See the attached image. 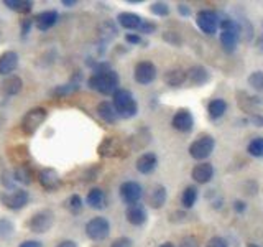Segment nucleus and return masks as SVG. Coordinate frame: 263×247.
Segmentation results:
<instances>
[{
    "label": "nucleus",
    "mask_w": 263,
    "mask_h": 247,
    "mask_svg": "<svg viewBox=\"0 0 263 247\" xmlns=\"http://www.w3.org/2000/svg\"><path fill=\"white\" fill-rule=\"evenodd\" d=\"M119 74L115 73L114 69H109V71H102V73H94L92 76L89 78L87 84L90 89L97 91V93H101L104 96H114L115 91H119Z\"/></svg>",
    "instance_id": "obj_1"
},
{
    "label": "nucleus",
    "mask_w": 263,
    "mask_h": 247,
    "mask_svg": "<svg viewBox=\"0 0 263 247\" xmlns=\"http://www.w3.org/2000/svg\"><path fill=\"white\" fill-rule=\"evenodd\" d=\"M114 97V107L115 111H117L119 117L122 119H132L135 117L137 112H138V104L135 101L134 94L130 93L128 89H119L115 91V94L112 96Z\"/></svg>",
    "instance_id": "obj_2"
},
{
    "label": "nucleus",
    "mask_w": 263,
    "mask_h": 247,
    "mask_svg": "<svg viewBox=\"0 0 263 247\" xmlns=\"http://www.w3.org/2000/svg\"><path fill=\"white\" fill-rule=\"evenodd\" d=\"M214 147H216V140H214L212 135H199L189 145L187 150L194 160L202 162L205 158H209L211 153L214 152Z\"/></svg>",
    "instance_id": "obj_3"
},
{
    "label": "nucleus",
    "mask_w": 263,
    "mask_h": 247,
    "mask_svg": "<svg viewBox=\"0 0 263 247\" xmlns=\"http://www.w3.org/2000/svg\"><path fill=\"white\" fill-rule=\"evenodd\" d=\"M46 117H48V111L43 109V107H35V109H30L22 119V130L27 135L35 134V132L41 127V123L46 120Z\"/></svg>",
    "instance_id": "obj_4"
},
{
    "label": "nucleus",
    "mask_w": 263,
    "mask_h": 247,
    "mask_svg": "<svg viewBox=\"0 0 263 247\" xmlns=\"http://www.w3.org/2000/svg\"><path fill=\"white\" fill-rule=\"evenodd\" d=\"M110 234V222L102 216L92 218L86 224V236L90 241H104Z\"/></svg>",
    "instance_id": "obj_5"
},
{
    "label": "nucleus",
    "mask_w": 263,
    "mask_h": 247,
    "mask_svg": "<svg viewBox=\"0 0 263 247\" xmlns=\"http://www.w3.org/2000/svg\"><path fill=\"white\" fill-rule=\"evenodd\" d=\"M53 222H54L53 213L49 209H43V211H38V213L33 214V216L30 218V221L27 222V226L31 233L45 234L53 227Z\"/></svg>",
    "instance_id": "obj_6"
},
{
    "label": "nucleus",
    "mask_w": 263,
    "mask_h": 247,
    "mask_svg": "<svg viewBox=\"0 0 263 247\" xmlns=\"http://www.w3.org/2000/svg\"><path fill=\"white\" fill-rule=\"evenodd\" d=\"M0 201L5 206V208L12 209V211H18L23 209L25 206L30 201V195L25 189H15V191H4L0 195Z\"/></svg>",
    "instance_id": "obj_7"
},
{
    "label": "nucleus",
    "mask_w": 263,
    "mask_h": 247,
    "mask_svg": "<svg viewBox=\"0 0 263 247\" xmlns=\"http://www.w3.org/2000/svg\"><path fill=\"white\" fill-rule=\"evenodd\" d=\"M196 25L205 35H214L219 30V13L214 10H199L196 13Z\"/></svg>",
    "instance_id": "obj_8"
},
{
    "label": "nucleus",
    "mask_w": 263,
    "mask_h": 247,
    "mask_svg": "<svg viewBox=\"0 0 263 247\" xmlns=\"http://www.w3.org/2000/svg\"><path fill=\"white\" fill-rule=\"evenodd\" d=\"M134 78L138 84L148 86L156 79V66L152 61H140L134 69Z\"/></svg>",
    "instance_id": "obj_9"
},
{
    "label": "nucleus",
    "mask_w": 263,
    "mask_h": 247,
    "mask_svg": "<svg viewBox=\"0 0 263 247\" xmlns=\"http://www.w3.org/2000/svg\"><path fill=\"white\" fill-rule=\"evenodd\" d=\"M142 196H143V188L137 181H125V183L120 185V198L125 204L128 206L137 204L142 200Z\"/></svg>",
    "instance_id": "obj_10"
},
{
    "label": "nucleus",
    "mask_w": 263,
    "mask_h": 247,
    "mask_svg": "<svg viewBox=\"0 0 263 247\" xmlns=\"http://www.w3.org/2000/svg\"><path fill=\"white\" fill-rule=\"evenodd\" d=\"M171 126L175 130L178 132H183V134H189L193 129H194V117L189 109L183 107V109H178L176 114L173 115V120H171Z\"/></svg>",
    "instance_id": "obj_11"
},
{
    "label": "nucleus",
    "mask_w": 263,
    "mask_h": 247,
    "mask_svg": "<svg viewBox=\"0 0 263 247\" xmlns=\"http://www.w3.org/2000/svg\"><path fill=\"white\" fill-rule=\"evenodd\" d=\"M40 185L43 186L46 191H54L61 186V178L58 175V171L53 168H43L38 175Z\"/></svg>",
    "instance_id": "obj_12"
},
{
    "label": "nucleus",
    "mask_w": 263,
    "mask_h": 247,
    "mask_svg": "<svg viewBox=\"0 0 263 247\" xmlns=\"http://www.w3.org/2000/svg\"><path fill=\"white\" fill-rule=\"evenodd\" d=\"M125 218L132 226H143L148 219V213L143 204L137 203V204L128 206L125 211Z\"/></svg>",
    "instance_id": "obj_13"
},
{
    "label": "nucleus",
    "mask_w": 263,
    "mask_h": 247,
    "mask_svg": "<svg viewBox=\"0 0 263 247\" xmlns=\"http://www.w3.org/2000/svg\"><path fill=\"white\" fill-rule=\"evenodd\" d=\"M191 177H193V180L196 181L197 185L209 183V181L212 180V177H214V167L208 162L197 163L196 167L193 168V171H191Z\"/></svg>",
    "instance_id": "obj_14"
},
{
    "label": "nucleus",
    "mask_w": 263,
    "mask_h": 247,
    "mask_svg": "<svg viewBox=\"0 0 263 247\" xmlns=\"http://www.w3.org/2000/svg\"><path fill=\"white\" fill-rule=\"evenodd\" d=\"M135 167L142 175H150V173H153L156 170V167H158V156H156L153 152H146L138 156Z\"/></svg>",
    "instance_id": "obj_15"
},
{
    "label": "nucleus",
    "mask_w": 263,
    "mask_h": 247,
    "mask_svg": "<svg viewBox=\"0 0 263 247\" xmlns=\"http://www.w3.org/2000/svg\"><path fill=\"white\" fill-rule=\"evenodd\" d=\"M18 66V55L15 51H5L0 55V76H12Z\"/></svg>",
    "instance_id": "obj_16"
},
{
    "label": "nucleus",
    "mask_w": 263,
    "mask_h": 247,
    "mask_svg": "<svg viewBox=\"0 0 263 247\" xmlns=\"http://www.w3.org/2000/svg\"><path fill=\"white\" fill-rule=\"evenodd\" d=\"M187 81L191 82L193 86H204L205 82H208L211 79V73L204 68V66H199V64H196V66H191L187 71Z\"/></svg>",
    "instance_id": "obj_17"
},
{
    "label": "nucleus",
    "mask_w": 263,
    "mask_h": 247,
    "mask_svg": "<svg viewBox=\"0 0 263 247\" xmlns=\"http://www.w3.org/2000/svg\"><path fill=\"white\" fill-rule=\"evenodd\" d=\"M58 19H60V15H58L56 10H46V12L38 13L35 19H33V22H35L36 28L40 31H46V30H49L51 27H54Z\"/></svg>",
    "instance_id": "obj_18"
},
{
    "label": "nucleus",
    "mask_w": 263,
    "mask_h": 247,
    "mask_svg": "<svg viewBox=\"0 0 263 247\" xmlns=\"http://www.w3.org/2000/svg\"><path fill=\"white\" fill-rule=\"evenodd\" d=\"M22 89H23V81L18 76H7L2 81V84H0V91H2V94L8 96V97L20 94Z\"/></svg>",
    "instance_id": "obj_19"
},
{
    "label": "nucleus",
    "mask_w": 263,
    "mask_h": 247,
    "mask_svg": "<svg viewBox=\"0 0 263 247\" xmlns=\"http://www.w3.org/2000/svg\"><path fill=\"white\" fill-rule=\"evenodd\" d=\"M220 45L224 48V51L227 53H234L237 49L238 41H240V33L238 31H229V30H222L220 31Z\"/></svg>",
    "instance_id": "obj_20"
},
{
    "label": "nucleus",
    "mask_w": 263,
    "mask_h": 247,
    "mask_svg": "<svg viewBox=\"0 0 263 247\" xmlns=\"http://www.w3.org/2000/svg\"><path fill=\"white\" fill-rule=\"evenodd\" d=\"M117 22H119L120 27L125 28V30H138L143 19L134 12H122L117 15Z\"/></svg>",
    "instance_id": "obj_21"
},
{
    "label": "nucleus",
    "mask_w": 263,
    "mask_h": 247,
    "mask_svg": "<svg viewBox=\"0 0 263 247\" xmlns=\"http://www.w3.org/2000/svg\"><path fill=\"white\" fill-rule=\"evenodd\" d=\"M187 81V74L183 68H171L164 73V82L171 87H179Z\"/></svg>",
    "instance_id": "obj_22"
},
{
    "label": "nucleus",
    "mask_w": 263,
    "mask_h": 247,
    "mask_svg": "<svg viewBox=\"0 0 263 247\" xmlns=\"http://www.w3.org/2000/svg\"><path fill=\"white\" fill-rule=\"evenodd\" d=\"M86 203L92 209H104L105 206H107V196L104 193V189H101V188H92L87 193Z\"/></svg>",
    "instance_id": "obj_23"
},
{
    "label": "nucleus",
    "mask_w": 263,
    "mask_h": 247,
    "mask_svg": "<svg viewBox=\"0 0 263 247\" xmlns=\"http://www.w3.org/2000/svg\"><path fill=\"white\" fill-rule=\"evenodd\" d=\"M97 115L107 123H115L119 120V114H117V111H115L114 104L109 101H104L97 105Z\"/></svg>",
    "instance_id": "obj_24"
},
{
    "label": "nucleus",
    "mask_w": 263,
    "mask_h": 247,
    "mask_svg": "<svg viewBox=\"0 0 263 247\" xmlns=\"http://www.w3.org/2000/svg\"><path fill=\"white\" fill-rule=\"evenodd\" d=\"M226 112H227V102L224 101V99L216 97L208 104V114H209V117L212 120L220 119Z\"/></svg>",
    "instance_id": "obj_25"
},
{
    "label": "nucleus",
    "mask_w": 263,
    "mask_h": 247,
    "mask_svg": "<svg viewBox=\"0 0 263 247\" xmlns=\"http://www.w3.org/2000/svg\"><path fill=\"white\" fill-rule=\"evenodd\" d=\"M13 180L20 185H30L33 181V170L28 163H22L13 170Z\"/></svg>",
    "instance_id": "obj_26"
},
{
    "label": "nucleus",
    "mask_w": 263,
    "mask_h": 247,
    "mask_svg": "<svg viewBox=\"0 0 263 247\" xmlns=\"http://www.w3.org/2000/svg\"><path fill=\"white\" fill-rule=\"evenodd\" d=\"M166 196H168L166 188H164L163 185H156L153 188L152 195H150V206H152L153 209L163 208V204L166 203Z\"/></svg>",
    "instance_id": "obj_27"
},
{
    "label": "nucleus",
    "mask_w": 263,
    "mask_h": 247,
    "mask_svg": "<svg viewBox=\"0 0 263 247\" xmlns=\"http://www.w3.org/2000/svg\"><path fill=\"white\" fill-rule=\"evenodd\" d=\"M197 196H199V189L196 186H187L183 195H181V204H183L184 209H191L197 201Z\"/></svg>",
    "instance_id": "obj_28"
},
{
    "label": "nucleus",
    "mask_w": 263,
    "mask_h": 247,
    "mask_svg": "<svg viewBox=\"0 0 263 247\" xmlns=\"http://www.w3.org/2000/svg\"><path fill=\"white\" fill-rule=\"evenodd\" d=\"M4 5L18 13H30L33 8V2H28V0H5Z\"/></svg>",
    "instance_id": "obj_29"
},
{
    "label": "nucleus",
    "mask_w": 263,
    "mask_h": 247,
    "mask_svg": "<svg viewBox=\"0 0 263 247\" xmlns=\"http://www.w3.org/2000/svg\"><path fill=\"white\" fill-rule=\"evenodd\" d=\"M79 89V84L78 82H69V84H63V86H58L51 91V96L53 97H66L72 93H76Z\"/></svg>",
    "instance_id": "obj_30"
},
{
    "label": "nucleus",
    "mask_w": 263,
    "mask_h": 247,
    "mask_svg": "<svg viewBox=\"0 0 263 247\" xmlns=\"http://www.w3.org/2000/svg\"><path fill=\"white\" fill-rule=\"evenodd\" d=\"M249 155L255 156V158H261L263 156V137H255L252 142L247 147Z\"/></svg>",
    "instance_id": "obj_31"
},
{
    "label": "nucleus",
    "mask_w": 263,
    "mask_h": 247,
    "mask_svg": "<svg viewBox=\"0 0 263 247\" xmlns=\"http://www.w3.org/2000/svg\"><path fill=\"white\" fill-rule=\"evenodd\" d=\"M99 152H101V155H104V156H112L115 152H117V140L114 137H107L102 142V145L99 147Z\"/></svg>",
    "instance_id": "obj_32"
},
{
    "label": "nucleus",
    "mask_w": 263,
    "mask_h": 247,
    "mask_svg": "<svg viewBox=\"0 0 263 247\" xmlns=\"http://www.w3.org/2000/svg\"><path fill=\"white\" fill-rule=\"evenodd\" d=\"M249 86L257 91V93H263V71H253L249 76Z\"/></svg>",
    "instance_id": "obj_33"
},
{
    "label": "nucleus",
    "mask_w": 263,
    "mask_h": 247,
    "mask_svg": "<svg viewBox=\"0 0 263 247\" xmlns=\"http://www.w3.org/2000/svg\"><path fill=\"white\" fill-rule=\"evenodd\" d=\"M13 231H15V226L10 219L7 218H0V237L2 239H8L13 236Z\"/></svg>",
    "instance_id": "obj_34"
},
{
    "label": "nucleus",
    "mask_w": 263,
    "mask_h": 247,
    "mask_svg": "<svg viewBox=\"0 0 263 247\" xmlns=\"http://www.w3.org/2000/svg\"><path fill=\"white\" fill-rule=\"evenodd\" d=\"M150 12L156 16H166L170 13V7L164 2H155L150 5Z\"/></svg>",
    "instance_id": "obj_35"
},
{
    "label": "nucleus",
    "mask_w": 263,
    "mask_h": 247,
    "mask_svg": "<svg viewBox=\"0 0 263 247\" xmlns=\"http://www.w3.org/2000/svg\"><path fill=\"white\" fill-rule=\"evenodd\" d=\"M163 40L166 41V43L173 45V46H181V43H183L179 33H176V31H164L163 33Z\"/></svg>",
    "instance_id": "obj_36"
},
{
    "label": "nucleus",
    "mask_w": 263,
    "mask_h": 247,
    "mask_svg": "<svg viewBox=\"0 0 263 247\" xmlns=\"http://www.w3.org/2000/svg\"><path fill=\"white\" fill-rule=\"evenodd\" d=\"M137 31H138V35H152V33L156 31V23L143 19L142 25H140V28Z\"/></svg>",
    "instance_id": "obj_37"
},
{
    "label": "nucleus",
    "mask_w": 263,
    "mask_h": 247,
    "mask_svg": "<svg viewBox=\"0 0 263 247\" xmlns=\"http://www.w3.org/2000/svg\"><path fill=\"white\" fill-rule=\"evenodd\" d=\"M68 206H69V209L74 214H78L82 209V200H81V196L79 195H72L69 200H68Z\"/></svg>",
    "instance_id": "obj_38"
},
{
    "label": "nucleus",
    "mask_w": 263,
    "mask_h": 247,
    "mask_svg": "<svg viewBox=\"0 0 263 247\" xmlns=\"http://www.w3.org/2000/svg\"><path fill=\"white\" fill-rule=\"evenodd\" d=\"M205 247H229V242L226 241L224 237H220V236H214L211 237L208 244H205Z\"/></svg>",
    "instance_id": "obj_39"
},
{
    "label": "nucleus",
    "mask_w": 263,
    "mask_h": 247,
    "mask_svg": "<svg viewBox=\"0 0 263 247\" xmlns=\"http://www.w3.org/2000/svg\"><path fill=\"white\" fill-rule=\"evenodd\" d=\"M179 247H199V241L193 236H186L179 241Z\"/></svg>",
    "instance_id": "obj_40"
},
{
    "label": "nucleus",
    "mask_w": 263,
    "mask_h": 247,
    "mask_svg": "<svg viewBox=\"0 0 263 247\" xmlns=\"http://www.w3.org/2000/svg\"><path fill=\"white\" fill-rule=\"evenodd\" d=\"M125 41L130 45H145V41L142 40V35H138V33H127Z\"/></svg>",
    "instance_id": "obj_41"
},
{
    "label": "nucleus",
    "mask_w": 263,
    "mask_h": 247,
    "mask_svg": "<svg viewBox=\"0 0 263 247\" xmlns=\"http://www.w3.org/2000/svg\"><path fill=\"white\" fill-rule=\"evenodd\" d=\"M110 247H134V242L130 237H119L110 244Z\"/></svg>",
    "instance_id": "obj_42"
},
{
    "label": "nucleus",
    "mask_w": 263,
    "mask_h": 247,
    "mask_svg": "<svg viewBox=\"0 0 263 247\" xmlns=\"http://www.w3.org/2000/svg\"><path fill=\"white\" fill-rule=\"evenodd\" d=\"M31 25H33V20H30V19H25V20L22 22V35H23V37H27L28 33H30Z\"/></svg>",
    "instance_id": "obj_43"
},
{
    "label": "nucleus",
    "mask_w": 263,
    "mask_h": 247,
    "mask_svg": "<svg viewBox=\"0 0 263 247\" xmlns=\"http://www.w3.org/2000/svg\"><path fill=\"white\" fill-rule=\"evenodd\" d=\"M249 122H252L253 126H257V127H263V115H260V114H253V115H250Z\"/></svg>",
    "instance_id": "obj_44"
},
{
    "label": "nucleus",
    "mask_w": 263,
    "mask_h": 247,
    "mask_svg": "<svg viewBox=\"0 0 263 247\" xmlns=\"http://www.w3.org/2000/svg\"><path fill=\"white\" fill-rule=\"evenodd\" d=\"M234 209H235V213H238V214H242V213H245V209H247V204H245V201H242V200H237V201H234Z\"/></svg>",
    "instance_id": "obj_45"
},
{
    "label": "nucleus",
    "mask_w": 263,
    "mask_h": 247,
    "mask_svg": "<svg viewBox=\"0 0 263 247\" xmlns=\"http://www.w3.org/2000/svg\"><path fill=\"white\" fill-rule=\"evenodd\" d=\"M178 13L179 15H183V16H189V15H191V8H189L186 4H178Z\"/></svg>",
    "instance_id": "obj_46"
},
{
    "label": "nucleus",
    "mask_w": 263,
    "mask_h": 247,
    "mask_svg": "<svg viewBox=\"0 0 263 247\" xmlns=\"http://www.w3.org/2000/svg\"><path fill=\"white\" fill-rule=\"evenodd\" d=\"M18 247H43V244L40 241H33V239H30V241H23Z\"/></svg>",
    "instance_id": "obj_47"
},
{
    "label": "nucleus",
    "mask_w": 263,
    "mask_h": 247,
    "mask_svg": "<svg viewBox=\"0 0 263 247\" xmlns=\"http://www.w3.org/2000/svg\"><path fill=\"white\" fill-rule=\"evenodd\" d=\"M56 247H78V244L74 241H61Z\"/></svg>",
    "instance_id": "obj_48"
},
{
    "label": "nucleus",
    "mask_w": 263,
    "mask_h": 247,
    "mask_svg": "<svg viewBox=\"0 0 263 247\" xmlns=\"http://www.w3.org/2000/svg\"><path fill=\"white\" fill-rule=\"evenodd\" d=\"M63 5L64 7H74L76 5V0H63Z\"/></svg>",
    "instance_id": "obj_49"
},
{
    "label": "nucleus",
    "mask_w": 263,
    "mask_h": 247,
    "mask_svg": "<svg viewBox=\"0 0 263 247\" xmlns=\"http://www.w3.org/2000/svg\"><path fill=\"white\" fill-rule=\"evenodd\" d=\"M160 247H176L175 244H171V242H164V244H161Z\"/></svg>",
    "instance_id": "obj_50"
},
{
    "label": "nucleus",
    "mask_w": 263,
    "mask_h": 247,
    "mask_svg": "<svg viewBox=\"0 0 263 247\" xmlns=\"http://www.w3.org/2000/svg\"><path fill=\"white\" fill-rule=\"evenodd\" d=\"M247 247H260L258 244H253V242H250V244H247Z\"/></svg>",
    "instance_id": "obj_51"
}]
</instances>
